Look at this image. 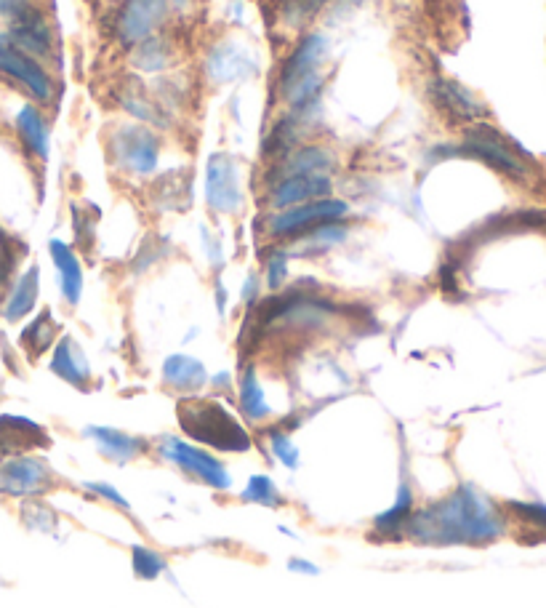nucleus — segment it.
<instances>
[{"label": "nucleus", "mask_w": 546, "mask_h": 608, "mask_svg": "<svg viewBox=\"0 0 546 608\" xmlns=\"http://www.w3.org/2000/svg\"><path fill=\"white\" fill-rule=\"evenodd\" d=\"M405 531L421 544H485L501 534V520L483 496L459 488L445 502L413 510Z\"/></svg>", "instance_id": "f257e3e1"}, {"label": "nucleus", "mask_w": 546, "mask_h": 608, "mask_svg": "<svg viewBox=\"0 0 546 608\" xmlns=\"http://www.w3.org/2000/svg\"><path fill=\"white\" fill-rule=\"evenodd\" d=\"M179 424L182 430L198 443H206L219 451H248L251 435L246 427L219 403L211 398H184L179 400Z\"/></svg>", "instance_id": "f03ea898"}, {"label": "nucleus", "mask_w": 546, "mask_h": 608, "mask_svg": "<svg viewBox=\"0 0 546 608\" xmlns=\"http://www.w3.org/2000/svg\"><path fill=\"white\" fill-rule=\"evenodd\" d=\"M456 155L483 160L485 166H491L493 171L515 179V182H528L533 176L528 155L517 150L507 136L496 131L491 123H483V120H480V123H472V126L464 131L461 144H456Z\"/></svg>", "instance_id": "7ed1b4c3"}, {"label": "nucleus", "mask_w": 546, "mask_h": 608, "mask_svg": "<svg viewBox=\"0 0 546 608\" xmlns=\"http://www.w3.org/2000/svg\"><path fill=\"white\" fill-rule=\"evenodd\" d=\"M107 152L115 168L131 176H152L158 171L160 152L163 142L155 128L144 126V123H118L107 136Z\"/></svg>", "instance_id": "20e7f679"}, {"label": "nucleus", "mask_w": 546, "mask_h": 608, "mask_svg": "<svg viewBox=\"0 0 546 608\" xmlns=\"http://www.w3.org/2000/svg\"><path fill=\"white\" fill-rule=\"evenodd\" d=\"M347 216V203L331 195V198L309 200V203H301V206L272 211V214L267 216V222H264V230L275 240H293L307 235V232L315 230V227H323V224L344 222Z\"/></svg>", "instance_id": "39448f33"}, {"label": "nucleus", "mask_w": 546, "mask_h": 608, "mask_svg": "<svg viewBox=\"0 0 546 608\" xmlns=\"http://www.w3.org/2000/svg\"><path fill=\"white\" fill-rule=\"evenodd\" d=\"M0 75L19 83L38 102V107L54 102L56 83L46 64H40L38 59L24 54L22 48H16L6 32H0Z\"/></svg>", "instance_id": "423d86ee"}, {"label": "nucleus", "mask_w": 546, "mask_h": 608, "mask_svg": "<svg viewBox=\"0 0 546 608\" xmlns=\"http://www.w3.org/2000/svg\"><path fill=\"white\" fill-rule=\"evenodd\" d=\"M171 3L168 0H123L112 19V38L123 48H131L142 40L158 35L168 22Z\"/></svg>", "instance_id": "0eeeda50"}, {"label": "nucleus", "mask_w": 546, "mask_h": 608, "mask_svg": "<svg viewBox=\"0 0 546 608\" xmlns=\"http://www.w3.org/2000/svg\"><path fill=\"white\" fill-rule=\"evenodd\" d=\"M160 456L168 459V462H174L176 467H182L190 478L200 480V483H206V486H214L219 488V491L232 486V475L219 459H214V456L203 451V448L184 443V440L163 438L160 440Z\"/></svg>", "instance_id": "6e6552de"}, {"label": "nucleus", "mask_w": 546, "mask_h": 608, "mask_svg": "<svg viewBox=\"0 0 546 608\" xmlns=\"http://www.w3.org/2000/svg\"><path fill=\"white\" fill-rule=\"evenodd\" d=\"M328 48H331V43H328L323 32H307L296 43L291 54L285 56L283 67H280V75H277V91H280V96H285L291 88L299 86L301 80L323 72V64L328 59Z\"/></svg>", "instance_id": "1a4fd4ad"}, {"label": "nucleus", "mask_w": 546, "mask_h": 608, "mask_svg": "<svg viewBox=\"0 0 546 608\" xmlns=\"http://www.w3.org/2000/svg\"><path fill=\"white\" fill-rule=\"evenodd\" d=\"M206 203L216 214H235L243 206L238 163L227 152H214L206 163Z\"/></svg>", "instance_id": "9d476101"}, {"label": "nucleus", "mask_w": 546, "mask_h": 608, "mask_svg": "<svg viewBox=\"0 0 546 608\" xmlns=\"http://www.w3.org/2000/svg\"><path fill=\"white\" fill-rule=\"evenodd\" d=\"M427 94L435 102V107L448 115V118L459 120V123H480L488 115L483 99H477L467 86H461L459 80L435 75L427 80Z\"/></svg>", "instance_id": "9b49d317"}, {"label": "nucleus", "mask_w": 546, "mask_h": 608, "mask_svg": "<svg viewBox=\"0 0 546 608\" xmlns=\"http://www.w3.org/2000/svg\"><path fill=\"white\" fill-rule=\"evenodd\" d=\"M333 179L323 174H288L272 179L270 192H267V208L270 211H283V208L301 206L309 200L331 198Z\"/></svg>", "instance_id": "f8f14e48"}, {"label": "nucleus", "mask_w": 546, "mask_h": 608, "mask_svg": "<svg viewBox=\"0 0 546 608\" xmlns=\"http://www.w3.org/2000/svg\"><path fill=\"white\" fill-rule=\"evenodd\" d=\"M51 488V470L43 459L14 456L0 464V491L8 496H35Z\"/></svg>", "instance_id": "ddd939ff"}, {"label": "nucleus", "mask_w": 546, "mask_h": 608, "mask_svg": "<svg viewBox=\"0 0 546 608\" xmlns=\"http://www.w3.org/2000/svg\"><path fill=\"white\" fill-rule=\"evenodd\" d=\"M6 35L14 40L16 48H22L24 54L38 59L40 64H48L56 54V38L51 24L38 8H32L24 16H19L16 22H11V27L6 30Z\"/></svg>", "instance_id": "4468645a"}, {"label": "nucleus", "mask_w": 546, "mask_h": 608, "mask_svg": "<svg viewBox=\"0 0 546 608\" xmlns=\"http://www.w3.org/2000/svg\"><path fill=\"white\" fill-rule=\"evenodd\" d=\"M312 123H315V118H309L304 112L288 110L285 115H280V118L275 120V126L264 136L262 158L267 160V163H272V166H277V163L288 158L299 144H304V136H307Z\"/></svg>", "instance_id": "2eb2a0df"}, {"label": "nucleus", "mask_w": 546, "mask_h": 608, "mask_svg": "<svg viewBox=\"0 0 546 608\" xmlns=\"http://www.w3.org/2000/svg\"><path fill=\"white\" fill-rule=\"evenodd\" d=\"M254 70V56L248 54V48H243L240 43H235V40L219 43L206 59L208 78L219 83V86H222V83H235V80L240 78H248V75H254Z\"/></svg>", "instance_id": "dca6fc26"}, {"label": "nucleus", "mask_w": 546, "mask_h": 608, "mask_svg": "<svg viewBox=\"0 0 546 608\" xmlns=\"http://www.w3.org/2000/svg\"><path fill=\"white\" fill-rule=\"evenodd\" d=\"M336 152L328 147V144L320 142H304L299 144L296 150L288 155L285 160H280L277 166H272V179L277 176H288V174H323L331 176V171L336 168Z\"/></svg>", "instance_id": "f3484780"}, {"label": "nucleus", "mask_w": 546, "mask_h": 608, "mask_svg": "<svg viewBox=\"0 0 546 608\" xmlns=\"http://www.w3.org/2000/svg\"><path fill=\"white\" fill-rule=\"evenodd\" d=\"M38 446H48V435L43 427L24 416H0V459H14Z\"/></svg>", "instance_id": "a211bd4d"}, {"label": "nucleus", "mask_w": 546, "mask_h": 608, "mask_svg": "<svg viewBox=\"0 0 546 608\" xmlns=\"http://www.w3.org/2000/svg\"><path fill=\"white\" fill-rule=\"evenodd\" d=\"M118 104L136 120V123L158 128V131H168V128H171V115H168V112L158 104V99L147 94L144 86H139L136 80L120 88Z\"/></svg>", "instance_id": "6ab92c4d"}, {"label": "nucleus", "mask_w": 546, "mask_h": 608, "mask_svg": "<svg viewBox=\"0 0 546 608\" xmlns=\"http://www.w3.org/2000/svg\"><path fill=\"white\" fill-rule=\"evenodd\" d=\"M16 134L22 139L24 150L35 155V158L46 160L48 158V144H51V128H48V120L43 115L38 104H22L19 112L14 118Z\"/></svg>", "instance_id": "aec40b11"}, {"label": "nucleus", "mask_w": 546, "mask_h": 608, "mask_svg": "<svg viewBox=\"0 0 546 608\" xmlns=\"http://www.w3.org/2000/svg\"><path fill=\"white\" fill-rule=\"evenodd\" d=\"M176 59L174 43L166 35H152V38L136 43L128 48V64L142 75H158V72L168 70Z\"/></svg>", "instance_id": "412c9836"}, {"label": "nucleus", "mask_w": 546, "mask_h": 608, "mask_svg": "<svg viewBox=\"0 0 546 608\" xmlns=\"http://www.w3.org/2000/svg\"><path fill=\"white\" fill-rule=\"evenodd\" d=\"M51 371L64 382H70L72 387H88V382H91V368H88L86 355H83V350L75 344L72 336L59 339V344L54 347Z\"/></svg>", "instance_id": "4be33fe9"}, {"label": "nucleus", "mask_w": 546, "mask_h": 608, "mask_svg": "<svg viewBox=\"0 0 546 608\" xmlns=\"http://www.w3.org/2000/svg\"><path fill=\"white\" fill-rule=\"evenodd\" d=\"M48 251H51L56 272H59L62 296L67 299V304L75 307V304L80 302V294H83V267H80V259L62 240H51V243H48Z\"/></svg>", "instance_id": "5701e85b"}, {"label": "nucleus", "mask_w": 546, "mask_h": 608, "mask_svg": "<svg viewBox=\"0 0 546 608\" xmlns=\"http://www.w3.org/2000/svg\"><path fill=\"white\" fill-rule=\"evenodd\" d=\"M163 382L176 392H198L208 382L206 366L192 355H171L163 363Z\"/></svg>", "instance_id": "b1692460"}, {"label": "nucleus", "mask_w": 546, "mask_h": 608, "mask_svg": "<svg viewBox=\"0 0 546 608\" xmlns=\"http://www.w3.org/2000/svg\"><path fill=\"white\" fill-rule=\"evenodd\" d=\"M38 294H40V270L32 264L30 270L22 272L19 280L14 283V288L8 291L6 304H3V318H6L8 323H16V320L27 318L32 312V307H35V302H38Z\"/></svg>", "instance_id": "393cba45"}, {"label": "nucleus", "mask_w": 546, "mask_h": 608, "mask_svg": "<svg viewBox=\"0 0 546 608\" xmlns=\"http://www.w3.org/2000/svg\"><path fill=\"white\" fill-rule=\"evenodd\" d=\"M86 435H91L99 451L115 459V462H131V459L147 451V443L142 438H134V435H126L120 430H110V427H88Z\"/></svg>", "instance_id": "a878e982"}, {"label": "nucleus", "mask_w": 546, "mask_h": 608, "mask_svg": "<svg viewBox=\"0 0 546 608\" xmlns=\"http://www.w3.org/2000/svg\"><path fill=\"white\" fill-rule=\"evenodd\" d=\"M347 235H349L347 222L323 224V227H315V230H309L307 235H301V238H293L291 254H296V251H307V254H312V251H325V248H333L339 246V243H344Z\"/></svg>", "instance_id": "bb28decb"}, {"label": "nucleus", "mask_w": 546, "mask_h": 608, "mask_svg": "<svg viewBox=\"0 0 546 608\" xmlns=\"http://www.w3.org/2000/svg\"><path fill=\"white\" fill-rule=\"evenodd\" d=\"M331 3L333 0H280L277 16H280V24L288 30H301Z\"/></svg>", "instance_id": "cd10ccee"}, {"label": "nucleus", "mask_w": 546, "mask_h": 608, "mask_svg": "<svg viewBox=\"0 0 546 608\" xmlns=\"http://www.w3.org/2000/svg\"><path fill=\"white\" fill-rule=\"evenodd\" d=\"M56 334H59V326L51 318V312H43L22 331V347L30 352V358H38L54 344Z\"/></svg>", "instance_id": "c85d7f7f"}, {"label": "nucleus", "mask_w": 546, "mask_h": 608, "mask_svg": "<svg viewBox=\"0 0 546 608\" xmlns=\"http://www.w3.org/2000/svg\"><path fill=\"white\" fill-rule=\"evenodd\" d=\"M240 406H243V414L254 422H262L270 416V403L264 398V390L256 374L248 368L243 379H240Z\"/></svg>", "instance_id": "c756f323"}, {"label": "nucleus", "mask_w": 546, "mask_h": 608, "mask_svg": "<svg viewBox=\"0 0 546 608\" xmlns=\"http://www.w3.org/2000/svg\"><path fill=\"white\" fill-rule=\"evenodd\" d=\"M411 512H413L411 491H408V486H400V494H397V502L392 504V510H387L384 515L376 518V531H379V534L397 536L405 526H408Z\"/></svg>", "instance_id": "7c9ffc66"}, {"label": "nucleus", "mask_w": 546, "mask_h": 608, "mask_svg": "<svg viewBox=\"0 0 546 608\" xmlns=\"http://www.w3.org/2000/svg\"><path fill=\"white\" fill-rule=\"evenodd\" d=\"M243 499H246V502L267 504V507H277V504H280V494H277L275 483H272L270 478H264V475H256V478L248 480Z\"/></svg>", "instance_id": "2f4dec72"}, {"label": "nucleus", "mask_w": 546, "mask_h": 608, "mask_svg": "<svg viewBox=\"0 0 546 608\" xmlns=\"http://www.w3.org/2000/svg\"><path fill=\"white\" fill-rule=\"evenodd\" d=\"M163 568H166V560L160 558L158 552L150 550V547H139V544H136L134 547L136 576H142V579H155Z\"/></svg>", "instance_id": "473e14b6"}, {"label": "nucleus", "mask_w": 546, "mask_h": 608, "mask_svg": "<svg viewBox=\"0 0 546 608\" xmlns=\"http://www.w3.org/2000/svg\"><path fill=\"white\" fill-rule=\"evenodd\" d=\"M288 256H291L288 251L275 248L270 259H267V286L270 288H280L283 280L288 278Z\"/></svg>", "instance_id": "72a5a7b5"}, {"label": "nucleus", "mask_w": 546, "mask_h": 608, "mask_svg": "<svg viewBox=\"0 0 546 608\" xmlns=\"http://www.w3.org/2000/svg\"><path fill=\"white\" fill-rule=\"evenodd\" d=\"M270 443L272 448H275L277 459H283L288 467H296V462H299V451L293 448V443L288 440V435L285 432H270Z\"/></svg>", "instance_id": "f704fd0d"}, {"label": "nucleus", "mask_w": 546, "mask_h": 608, "mask_svg": "<svg viewBox=\"0 0 546 608\" xmlns=\"http://www.w3.org/2000/svg\"><path fill=\"white\" fill-rule=\"evenodd\" d=\"M32 8H35L32 0H0V19L16 22L19 16H24L27 11H32Z\"/></svg>", "instance_id": "c9c22d12"}, {"label": "nucleus", "mask_w": 546, "mask_h": 608, "mask_svg": "<svg viewBox=\"0 0 546 608\" xmlns=\"http://www.w3.org/2000/svg\"><path fill=\"white\" fill-rule=\"evenodd\" d=\"M86 491H91V494H96V496H102V499L112 502L115 507H123V510H128L126 496L118 494V491H115L112 486H107V483H86Z\"/></svg>", "instance_id": "e433bc0d"}, {"label": "nucleus", "mask_w": 546, "mask_h": 608, "mask_svg": "<svg viewBox=\"0 0 546 608\" xmlns=\"http://www.w3.org/2000/svg\"><path fill=\"white\" fill-rule=\"evenodd\" d=\"M512 510L525 515L528 523H533V526L546 528V507H539V504H512Z\"/></svg>", "instance_id": "4c0bfd02"}, {"label": "nucleus", "mask_w": 546, "mask_h": 608, "mask_svg": "<svg viewBox=\"0 0 546 608\" xmlns=\"http://www.w3.org/2000/svg\"><path fill=\"white\" fill-rule=\"evenodd\" d=\"M168 3H171L174 8H190V6H195L198 0H168Z\"/></svg>", "instance_id": "58836bf2"}, {"label": "nucleus", "mask_w": 546, "mask_h": 608, "mask_svg": "<svg viewBox=\"0 0 546 608\" xmlns=\"http://www.w3.org/2000/svg\"><path fill=\"white\" fill-rule=\"evenodd\" d=\"M6 272H8V267H6V262H3V256H0V288H3V283H6V278H8Z\"/></svg>", "instance_id": "ea45409f"}]
</instances>
